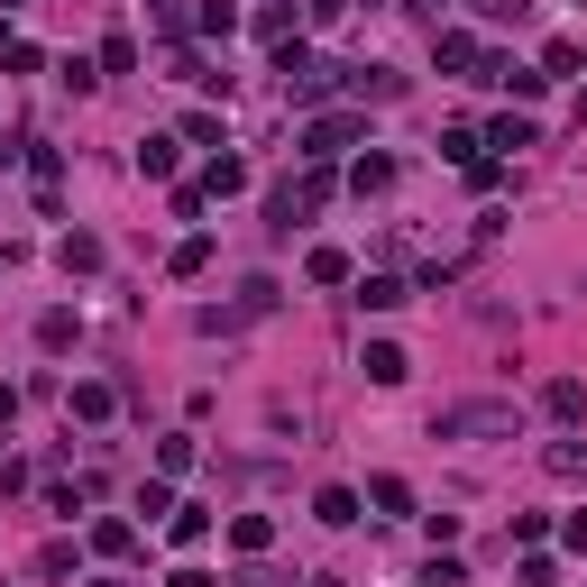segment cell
Returning <instances> with one entry per match:
<instances>
[{"label":"cell","mask_w":587,"mask_h":587,"mask_svg":"<svg viewBox=\"0 0 587 587\" xmlns=\"http://www.w3.org/2000/svg\"><path fill=\"white\" fill-rule=\"evenodd\" d=\"M0 10H19V0H0Z\"/></svg>","instance_id":"f546056e"},{"label":"cell","mask_w":587,"mask_h":587,"mask_svg":"<svg viewBox=\"0 0 587 587\" xmlns=\"http://www.w3.org/2000/svg\"><path fill=\"white\" fill-rule=\"evenodd\" d=\"M174 587H221V578H202V569H174Z\"/></svg>","instance_id":"83f0119b"},{"label":"cell","mask_w":587,"mask_h":587,"mask_svg":"<svg viewBox=\"0 0 587 587\" xmlns=\"http://www.w3.org/2000/svg\"><path fill=\"white\" fill-rule=\"evenodd\" d=\"M303 10H313V19H321V29H330V19H340V10H349V0H303Z\"/></svg>","instance_id":"484cf974"},{"label":"cell","mask_w":587,"mask_h":587,"mask_svg":"<svg viewBox=\"0 0 587 587\" xmlns=\"http://www.w3.org/2000/svg\"><path fill=\"white\" fill-rule=\"evenodd\" d=\"M193 29H202V37H229V29H239V10H229V0H202Z\"/></svg>","instance_id":"e0dca14e"},{"label":"cell","mask_w":587,"mask_h":587,"mask_svg":"<svg viewBox=\"0 0 587 587\" xmlns=\"http://www.w3.org/2000/svg\"><path fill=\"white\" fill-rule=\"evenodd\" d=\"M321 202H330V174L313 166L303 184H275V193H267V229H303V221L321 212Z\"/></svg>","instance_id":"7a4b0ae2"},{"label":"cell","mask_w":587,"mask_h":587,"mask_svg":"<svg viewBox=\"0 0 587 587\" xmlns=\"http://www.w3.org/2000/svg\"><path fill=\"white\" fill-rule=\"evenodd\" d=\"M349 184H359V193H386V184H395V157H359V166H349Z\"/></svg>","instance_id":"5bb4252c"},{"label":"cell","mask_w":587,"mask_h":587,"mask_svg":"<svg viewBox=\"0 0 587 587\" xmlns=\"http://www.w3.org/2000/svg\"><path fill=\"white\" fill-rule=\"evenodd\" d=\"M349 92H359V101H404V74H386V65H349Z\"/></svg>","instance_id":"8992f818"},{"label":"cell","mask_w":587,"mask_h":587,"mask_svg":"<svg viewBox=\"0 0 587 587\" xmlns=\"http://www.w3.org/2000/svg\"><path fill=\"white\" fill-rule=\"evenodd\" d=\"M101 587H129V578H101Z\"/></svg>","instance_id":"f1b7e54d"},{"label":"cell","mask_w":587,"mask_h":587,"mask_svg":"<svg viewBox=\"0 0 587 587\" xmlns=\"http://www.w3.org/2000/svg\"><path fill=\"white\" fill-rule=\"evenodd\" d=\"M340 147H359V111H330V120H313V129H303V157H313V166H330Z\"/></svg>","instance_id":"3957f363"},{"label":"cell","mask_w":587,"mask_h":587,"mask_svg":"<svg viewBox=\"0 0 587 587\" xmlns=\"http://www.w3.org/2000/svg\"><path fill=\"white\" fill-rule=\"evenodd\" d=\"M111 404H120L111 386H74V414H83V422H111Z\"/></svg>","instance_id":"d6986e66"},{"label":"cell","mask_w":587,"mask_h":587,"mask_svg":"<svg viewBox=\"0 0 587 587\" xmlns=\"http://www.w3.org/2000/svg\"><path fill=\"white\" fill-rule=\"evenodd\" d=\"M431 441H515V404H441Z\"/></svg>","instance_id":"6da1fadb"},{"label":"cell","mask_w":587,"mask_h":587,"mask_svg":"<svg viewBox=\"0 0 587 587\" xmlns=\"http://www.w3.org/2000/svg\"><path fill=\"white\" fill-rule=\"evenodd\" d=\"M229 542H239V551H248V560H258V551H267V542H275V523H267V515H239V523H229Z\"/></svg>","instance_id":"4fadbf2b"},{"label":"cell","mask_w":587,"mask_h":587,"mask_svg":"<svg viewBox=\"0 0 587 587\" xmlns=\"http://www.w3.org/2000/svg\"><path fill=\"white\" fill-rule=\"evenodd\" d=\"M414 587H469V569H459V560H431V569H422Z\"/></svg>","instance_id":"cb8c5ba5"},{"label":"cell","mask_w":587,"mask_h":587,"mask_svg":"<svg viewBox=\"0 0 587 587\" xmlns=\"http://www.w3.org/2000/svg\"><path fill=\"white\" fill-rule=\"evenodd\" d=\"M65 267H101V239H92V229H65Z\"/></svg>","instance_id":"44dd1931"},{"label":"cell","mask_w":587,"mask_h":587,"mask_svg":"<svg viewBox=\"0 0 587 587\" xmlns=\"http://www.w3.org/2000/svg\"><path fill=\"white\" fill-rule=\"evenodd\" d=\"M477 10H487V19H523V0H477Z\"/></svg>","instance_id":"4316f807"},{"label":"cell","mask_w":587,"mask_h":587,"mask_svg":"<svg viewBox=\"0 0 587 587\" xmlns=\"http://www.w3.org/2000/svg\"><path fill=\"white\" fill-rule=\"evenodd\" d=\"M542 74H578V37H551L542 46Z\"/></svg>","instance_id":"603a6c76"},{"label":"cell","mask_w":587,"mask_h":587,"mask_svg":"<svg viewBox=\"0 0 587 587\" xmlns=\"http://www.w3.org/2000/svg\"><path fill=\"white\" fill-rule=\"evenodd\" d=\"M174 542H184V551L212 542V515H202V505H174Z\"/></svg>","instance_id":"2e32d148"},{"label":"cell","mask_w":587,"mask_h":587,"mask_svg":"<svg viewBox=\"0 0 587 587\" xmlns=\"http://www.w3.org/2000/svg\"><path fill=\"white\" fill-rule=\"evenodd\" d=\"M138 65V37H101V74H129Z\"/></svg>","instance_id":"ffe728a7"},{"label":"cell","mask_w":587,"mask_h":587,"mask_svg":"<svg viewBox=\"0 0 587 587\" xmlns=\"http://www.w3.org/2000/svg\"><path fill=\"white\" fill-rule=\"evenodd\" d=\"M248 184V166L239 157H212V174H202V193H239Z\"/></svg>","instance_id":"ac0fdd59"},{"label":"cell","mask_w":587,"mask_h":587,"mask_svg":"<svg viewBox=\"0 0 587 587\" xmlns=\"http://www.w3.org/2000/svg\"><path fill=\"white\" fill-rule=\"evenodd\" d=\"M313 515H321L330 532H349V523H359V496H349V487H321V496H313Z\"/></svg>","instance_id":"30bf717a"},{"label":"cell","mask_w":587,"mask_h":587,"mask_svg":"<svg viewBox=\"0 0 587 587\" xmlns=\"http://www.w3.org/2000/svg\"><path fill=\"white\" fill-rule=\"evenodd\" d=\"M92 551L101 560H129L138 551V523H92Z\"/></svg>","instance_id":"7c38bea8"},{"label":"cell","mask_w":587,"mask_h":587,"mask_svg":"<svg viewBox=\"0 0 587 587\" xmlns=\"http://www.w3.org/2000/svg\"><path fill=\"white\" fill-rule=\"evenodd\" d=\"M542 459H551V477H587V441H551Z\"/></svg>","instance_id":"9a60e30c"},{"label":"cell","mask_w":587,"mask_h":587,"mask_svg":"<svg viewBox=\"0 0 587 587\" xmlns=\"http://www.w3.org/2000/svg\"><path fill=\"white\" fill-rule=\"evenodd\" d=\"M359 368L376 376V386H404V376H414V359H404L395 340H368V359H359Z\"/></svg>","instance_id":"5b68a950"},{"label":"cell","mask_w":587,"mask_h":587,"mask_svg":"<svg viewBox=\"0 0 587 587\" xmlns=\"http://www.w3.org/2000/svg\"><path fill=\"white\" fill-rule=\"evenodd\" d=\"M560 542H569V551H587V515H569V523H560Z\"/></svg>","instance_id":"d4e9b609"},{"label":"cell","mask_w":587,"mask_h":587,"mask_svg":"<svg viewBox=\"0 0 587 587\" xmlns=\"http://www.w3.org/2000/svg\"><path fill=\"white\" fill-rule=\"evenodd\" d=\"M313 285H349V258H340V248H313Z\"/></svg>","instance_id":"7402d4cb"},{"label":"cell","mask_w":587,"mask_h":587,"mask_svg":"<svg viewBox=\"0 0 587 587\" xmlns=\"http://www.w3.org/2000/svg\"><path fill=\"white\" fill-rule=\"evenodd\" d=\"M368 505L376 515H414V487H404V477H368Z\"/></svg>","instance_id":"8fae6325"},{"label":"cell","mask_w":587,"mask_h":587,"mask_svg":"<svg viewBox=\"0 0 587 587\" xmlns=\"http://www.w3.org/2000/svg\"><path fill=\"white\" fill-rule=\"evenodd\" d=\"M404 294H414V285H404V275H359V303H368V313H395Z\"/></svg>","instance_id":"9c48e42d"},{"label":"cell","mask_w":587,"mask_h":587,"mask_svg":"<svg viewBox=\"0 0 587 587\" xmlns=\"http://www.w3.org/2000/svg\"><path fill=\"white\" fill-rule=\"evenodd\" d=\"M174 166H184V138H138V174H157V184H166Z\"/></svg>","instance_id":"ba28073f"},{"label":"cell","mask_w":587,"mask_h":587,"mask_svg":"<svg viewBox=\"0 0 587 587\" xmlns=\"http://www.w3.org/2000/svg\"><path fill=\"white\" fill-rule=\"evenodd\" d=\"M431 56H441L450 74H469V65H487V46H477L469 29H441V37H431Z\"/></svg>","instance_id":"277c9868"},{"label":"cell","mask_w":587,"mask_h":587,"mask_svg":"<svg viewBox=\"0 0 587 587\" xmlns=\"http://www.w3.org/2000/svg\"><path fill=\"white\" fill-rule=\"evenodd\" d=\"M542 414H551V422H578V414H587V386H578V376H551V386H542Z\"/></svg>","instance_id":"52a82bcc"}]
</instances>
